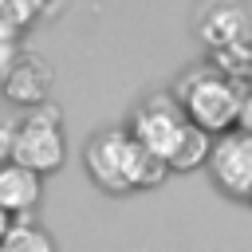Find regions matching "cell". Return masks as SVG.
I'll return each instance as SVG.
<instances>
[{
    "label": "cell",
    "instance_id": "1",
    "mask_svg": "<svg viewBox=\"0 0 252 252\" xmlns=\"http://www.w3.org/2000/svg\"><path fill=\"white\" fill-rule=\"evenodd\" d=\"M126 126L134 130V138H138L154 158H161V161L169 165V173H189V169H197V165L209 161L213 134H205V130L185 114V106L177 102L173 91L146 94V98L134 106V114H130Z\"/></svg>",
    "mask_w": 252,
    "mask_h": 252
},
{
    "label": "cell",
    "instance_id": "2",
    "mask_svg": "<svg viewBox=\"0 0 252 252\" xmlns=\"http://www.w3.org/2000/svg\"><path fill=\"white\" fill-rule=\"evenodd\" d=\"M83 165L87 177L102 189V193H138V189H154L165 181L169 165L161 158H154L130 126H110L98 130L87 150H83Z\"/></svg>",
    "mask_w": 252,
    "mask_h": 252
},
{
    "label": "cell",
    "instance_id": "3",
    "mask_svg": "<svg viewBox=\"0 0 252 252\" xmlns=\"http://www.w3.org/2000/svg\"><path fill=\"white\" fill-rule=\"evenodd\" d=\"M173 94L185 106V114L213 138L224 130H236V122H240V83H236V75H228L217 63L189 67L173 83Z\"/></svg>",
    "mask_w": 252,
    "mask_h": 252
},
{
    "label": "cell",
    "instance_id": "4",
    "mask_svg": "<svg viewBox=\"0 0 252 252\" xmlns=\"http://www.w3.org/2000/svg\"><path fill=\"white\" fill-rule=\"evenodd\" d=\"M8 158L35 169V173H55L67 158V138L59 130V110L39 102L28 118H20L8 134Z\"/></svg>",
    "mask_w": 252,
    "mask_h": 252
},
{
    "label": "cell",
    "instance_id": "5",
    "mask_svg": "<svg viewBox=\"0 0 252 252\" xmlns=\"http://www.w3.org/2000/svg\"><path fill=\"white\" fill-rule=\"evenodd\" d=\"M209 173L220 193L236 201H252V130H224L213 138L209 150Z\"/></svg>",
    "mask_w": 252,
    "mask_h": 252
},
{
    "label": "cell",
    "instance_id": "6",
    "mask_svg": "<svg viewBox=\"0 0 252 252\" xmlns=\"http://www.w3.org/2000/svg\"><path fill=\"white\" fill-rule=\"evenodd\" d=\"M51 83H55V71H51L39 55H32V51L12 55L8 67H4V75H0L4 94H8L12 102H20V106H39V102L47 98Z\"/></svg>",
    "mask_w": 252,
    "mask_h": 252
},
{
    "label": "cell",
    "instance_id": "7",
    "mask_svg": "<svg viewBox=\"0 0 252 252\" xmlns=\"http://www.w3.org/2000/svg\"><path fill=\"white\" fill-rule=\"evenodd\" d=\"M39 177L43 173H35V169H28V165H20L12 158L0 161V209L12 220L16 217H28L39 205V197H43V181Z\"/></svg>",
    "mask_w": 252,
    "mask_h": 252
},
{
    "label": "cell",
    "instance_id": "8",
    "mask_svg": "<svg viewBox=\"0 0 252 252\" xmlns=\"http://www.w3.org/2000/svg\"><path fill=\"white\" fill-rule=\"evenodd\" d=\"M0 252H55V240L28 217H16L8 232L0 236Z\"/></svg>",
    "mask_w": 252,
    "mask_h": 252
},
{
    "label": "cell",
    "instance_id": "9",
    "mask_svg": "<svg viewBox=\"0 0 252 252\" xmlns=\"http://www.w3.org/2000/svg\"><path fill=\"white\" fill-rule=\"evenodd\" d=\"M39 16H47V0H0V20L20 35L24 28H32Z\"/></svg>",
    "mask_w": 252,
    "mask_h": 252
},
{
    "label": "cell",
    "instance_id": "10",
    "mask_svg": "<svg viewBox=\"0 0 252 252\" xmlns=\"http://www.w3.org/2000/svg\"><path fill=\"white\" fill-rule=\"evenodd\" d=\"M236 83H240V130H252V67L248 71H240L236 75Z\"/></svg>",
    "mask_w": 252,
    "mask_h": 252
},
{
    "label": "cell",
    "instance_id": "11",
    "mask_svg": "<svg viewBox=\"0 0 252 252\" xmlns=\"http://www.w3.org/2000/svg\"><path fill=\"white\" fill-rule=\"evenodd\" d=\"M8 224H12V217H8V213H4V209H0V236H4V232H8Z\"/></svg>",
    "mask_w": 252,
    "mask_h": 252
},
{
    "label": "cell",
    "instance_id": "12",
    "mask_svg": "<svg viewBox=\"0 0 252 252\" xmlns=\"http://www.w3.org/2000/svg\"><path fill=\"white\" fill-rule=\"evenodd\" d=\"M248 205H252V201H248Z\"/></svg>",
    "mask_w": 252,
    "mask_h": 252
}]
</instances>
